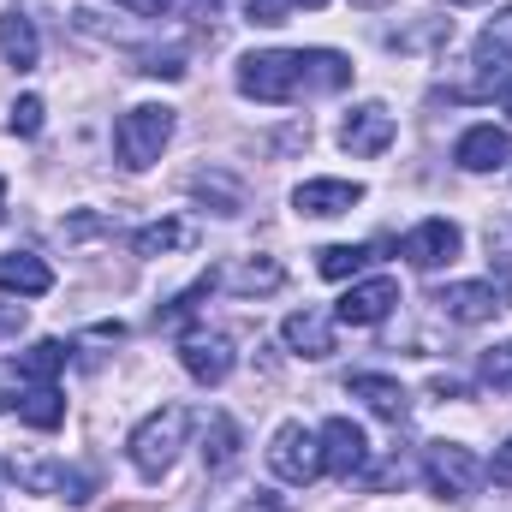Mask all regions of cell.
Returning a JSON list of instances; mask_svg holds the SVG:
<instances>
[{
    "label": "cell",
    "instance_id": "obj_19",
    "mask_svg": "<svg viewBox=\"0 0 512 512\" xmlns=\"http://www.w3.org/2000/svg\"><path fill=\"white\" fill-rule=\"evenodd\" d=\"M477 66H483V78H495V84L512 78V6L489 18V30H483V42H477Z\"/></svg>",
    "mask_w": 512,
    "mask_h": 512
},
{
    "label": "cell",
    "instance_id": "obj_31",
    "mask_svg": "<svg viewBox=\"0 0 512 512\" xmlns=\"http://www.w3.org/2000/svg\"><path fill=\"white\" fill-rule=\"evenodd\" d=\"M18 328H24V304L0 298V340H18Z\"/></svg>",
    "mask_w": 512,
    "mask_h": 512
},
{
    "label": "cell",
    "instance_id": "obj_3",
    "mask_svg": "<svg viewBox=\"0 0 512 512\" xmlns=\"http://www.w3.org/2000/svg\"><path fill=\"white\" fill-rule=\"evenodd\" d=\"M167 137H173V108L143 102V108H126V114H120V126H114V155H120V167L143 173L149 161H161Z\"/></svg>",
    "mask_w": 512,
    "mask_h": 512
},
{
    "label": "cell",
    "instance_id": "obj_17",
    "mask_svg": "<svg viewBox=\"0 0 512 512\" xmlns=\"http://www.w3.org/2000/svg\"><path fill=\"white\" fill-rule=\"evenodd\" d=\"M0 286L18 292V298H42V292H54V268L30 251H12L0 256Z\"/></svg>",
    "mask_w": 512,
    "mask_h": 512
},
{
    "label": "cell",
    "instance_id": "obj_5",
    "mask_svg": "<svg viewBox=\"0 0 512 512\" xmlns=\"http://www.w3.org/2000/svg\"><path fill=\"white\" fill-rule=\"evenodd\" d=\"M268 465H274V477L292 483V489L316 483V477H322V435H310L304 423H280L274 441H268Z\"/></svg>",
    "mask_w": 512,
    "mask_h": 512
},
{
    "label": "cell",
    "instance_id": "obj_33",
    "mask_svg": "<svg viewBox=\"0 0 512 512\" xmlns=\"http://www.w3.org/2000/svg\"><path fill=\"white\" fill-rule=\"evenodd\" d=\"M131 12H143V18H161V12H179L185 0H126Z\"/></svg>",
    "mask_w": 512,
    "mask_h": 512
},
{
    "label": "cell",
    "instance_id": "obj_37",
    "mask_svg": "<svg viewBox=\"0 0 512 512\" xmlns=\"http://www.w3.org/2000/svg\"><path fill=\"white\" fill-rule=\"evenodd\" d=\"M352 6H370V12H376V6H387V0H352Z\"/></svg>",
    "mask_w": 512,
    "mask_h": 512
},
{
    "label": "cell",
    "instance_id": "obj_36",
    "mask_svg": "<svg viewBox=\"0 0 512 512\" xmlns=\"http://www.w3.org/2000/svg\"><path fill=\"white\" fill-rule=\"evenodd\" d=\"M292 6H310V12H322V6H328V0H292Z\"/></svg>",
    "mask_w": 512,
    "mask_h": 512
},
{
    "label": "cell",
    "instance_id": "obj_34",
    "mask_svg": "<svg viewBox=\"0 0 512 512\" xmlns=\"http://www.w3.org/2000/svg\"><path fill=\"white\" fill-rule=\"evenodd\" d=\"M239 512H286V507H280L274 495H256V501H245V507H239Z\"/></svg>",
    "mask_w": 512,
    "mask_h": 512
},
{
    "label": "cell",
    "instance_id": "obj_1",
    "mask_svg": "<svg viewBox=\"0 0 512 512\" xmlns=\"http://www.w3.org/2000/svg\"><path fill=\"white\" fill-rule=\"evenodd\" d=\"M352 60L340 48H262V54H245L239 60V90L251 102H298V96H334L352 84Z\"/></svg>",
    "mask_w": 512,
    "mask_h": 512
},
{
    "label": "cell",
    "instance_id": "obj_16",
    "mask_svg": "<svg viewBox=\"0 0 512 512\" xmlns=\"http://www.w3.org/2000/svg\"><path fill=\"white\" fill-rule=\"evenodd\" d=\"M280 334H286V346L298 358H334V322L322 310H292Z\"/></svg>",
    "mask_w": 512,
    "mask_h": 512
},
{
    "label": "cell",
    "instance_id": "obj_9",
    "mask_svg": "<svg viewBox=\"0 0 512 512\" xmlns=\"http://www.w3.org/2000/svg\"><path fill=\"white\" fill-rule=\"evenodd\" d=\"M12 477L30 495H54V501H72V507H84L96 495V471H78V465H12Z\"/></svg>",
    "mask_w": 512,
    "mask_h": 512
},
{
    "label": "cell",
    "instance_id": "obj_32",
    "mask_svg": "<svg viewBox=\"0 0 512 512\" xmlns=\"http://www.w3.org/2000/svg\"><path fill=\"white\" fill-rule=\"evenodd\" d=\"M489 477H495L501 489H512V435L501 441V447H495V465H489Z\"/></svg>",
    "mask_w": 512,
    "mask_h": 512
},
{
    "label": "cell",
    "instance_id": "obj_18",
    "mask_svg": "<svg viewBox=\"0 0 512 512\" xmlns=\"http://www.w3.org/2000/svg\"><path fill=\"white\" fill-rule=\"evenodd\" d=\"M346 393L364 399V405H370L376 417H387V423H405V411H411L405 387L393 382V376H346Z\"/></svg>",
    "mask_w": 512,
    "mask_h": 512
},
{
    "label": "cell",
    "instance_id": "obj_38",
    "mask_svg": "<svg viewBox=\"0 0 512 512\" xmlns=\"http://www.w3.org/2000/svg\"><path fill=\"white\" fill-rule=\"evenodd\" d=\"M0 215H6V185H0Z\"/></svg>",
    "mask_w": 512,
    "mask_h": 512
},
{
    "label": "cell",
    "instance_id": "obj_4",
    "mask_svg": "<svg viewBox=\"0 0 512 512\" xmlns=\"http://www.w3.org/2000/svg\"><path fill=\"white\" fill-rule=\"evenodd\" d=\"M423 477H429V489H435L441 501H465V495L483 489L489 465H483L471 447H459V441H429V447H423Z\"/></svg>",
    "mask_w": 512,
    "mask_h": 512
},
{
    "label": "cell",
    "instance_id": "obj_8",
    "mask_svg": "<svg viewBox=\"0 0 512 512\" xmlns=\"http://www.w3.org/2000/svg\"><path fill=\"white\" fill-rule=\"evenodd\" d=\"M435 304H441V316H447V322L477 328V322H489V316H501V310H507V292H495L489 280H453V286H441V292H435Z\"/></svg>",
    "mask_w": 512,
    "mask_h": 512
},
{
    "label": "cell",
    "instance_id": "obj_30",
    "mask_svg": "<svg viewBox=\"0 0 512 512\" xmlns=\"http://www.w3.org/2000/svg\"><path fill=\"white\" fill-rule=\"evenodd\" d=\"M137 72H149V78H185V60L179 54H149V66H137Z\"/></svg>",
    "mask_w": 512,
    "mask_h": 512
},
{
    "label": "cell",
    "instance_id": "obj_21",
    "mask_svg": "<svg viewBox=\"0 0 512 512\" xmlns=\"http://www.w3.org/2000/svg\"><path fill=\"white\" fill-rule=\"evenodd\" d=\"M0 54H6V66H18V72H30V66L42 60V42H36V24H30L24 12H12V18H0Z\"/></svg>",
    "mask_w": 512,
    "mask_h": 512
},
{
    "label": "cell",
    "instance_id": "obj_6",
    "mask_svg": "<svg viewBox=\"0 0 512 512\" xmlns=\"http://www.w3.org/2000/svg\"><path fill=\"white\" fill-rule=\"evenodd\" d=\"M364 465H370V441H364V429H358L352 417H328V423H322V471L340 477V483H352Z\"/></svg>",
    "mask_w": 512,
    "mask_h": 512
},
{
    "label": "cell",
    "instance_id": "obj_22",
    "mask_svg": "<svg viewBox=\"0 0 512 512\" xmlns=\"http://www.w3.org/2000/svg\"><path fill=\"white\" fill-rule=\"evenodd\" d=\"M286 280V268L274 262V256H251V262H239L233 274H227V286L239 292V298H256V292H274Z\"/></svg>",
    "mask_w": 512,
    "mask_h": 512
},
{
    "label": "cell",
    "instance_id": "obj_13",
    "mask_svg": "<svg viewBox=\"0 0 512 512\" xmlns=\"http://www.w3.org/2000/svg\"><path fill=\"white\" fill-rule=\"evenodd\" d=\"M292 203H298V215L328 221V215H346L352 203H364V185H358V179H304V185L292 191Z\"/></svg>",
    "mask_w": 512,
    "mask_h": 512
},
{
    "label": "cell",
    "instance_id": "obj_10",
    "mask_svg": "<svg viewBox=\"0 0 512 512\" xmlns=\"http://www.w3.org/2000/svg\"><path fill=\"white\" fill-rule=\"evenodd\" d=\"M393 304H399V280H393V274H376V280L346 286V298L334 304V322H346V328H376Z\"/></svg>",
    "mask_w": 512,
    "mask_h": 512
},
{
    "label": "cell",
    "instance_id": "obj_12",
    "mask_svg": "<svg viewBox=\"0 0 512 512\" xmlns=\"http://www.w3.org/2000/svg\"><path fill=\"white\" fill-rule=\"evenodd\" d=\"M179 364H185L203 387H221L233 376L239 358H233V340H227V334H185V340H179Z\"/></svg>",
    "mask_w": 512,
    "mask_h": 512
},
{
    "label": "cell",
    "instance_id": "obj_25",
    "mask_svg": "<svg viewBox=\"0 0 512 512\" xmlns=\"http://www.w3.org/2000/svg\"><path fill=\"white\" fill-rule=\"evenodd\" d=\"M191 233L179 227V221H155V227H143V233H131V251L137 256H161V251H179Z\"/></svg>",
    "mask_w": 512,
    "mask_h": 512
},
{
    "label": "cell",
    "instance_id": "obj_28",
    "mask_svg": "<svg viewBox=\"0 0 512 512\" xmlns=\"http://www.w3.org/2000/svg\"><path fill=\"white\" fill-rule=\"evenodd\" d=\"M24 370L18 364H0V411H18V399H24Z\"/></svg>",
    "mask_w": 512,
    "mask_h": 512
},
{
    "label": "cell",
    "instance_id": "obj_20",
    "mask_svg": "<svg viewBox=\"0 0 512 512\" xmlns=\"http://www.w3.org/2000/svg\"><path fill=\"white\" fill-rule=\"evenodd\" d=\"M18 423H24V429H36V435L60 429V423H66V399H60V387H54V382L24 387V399H18Z\"/></svg>",
    "mask_w": 512,
    "mask_h": 512
},
{
    "label": "cell",
    "instance_id": "obj_23",
    "mask_svg": "<svg viewBox=\"0 0 512 512\" xmlns=\"http://www.w3.org/2000/svg\"><path fill=\"white\" fill-rule=\"evenodd\" d=\"M18 370H24V382H30V387L54 382V376L66 370V346H60V340H36V346L18 358Z\"/></svg>",
    "mask_w": 512,
    "mask_h": 512
},
{
    "label": "cell",
    "instance_id": "obj_2",
    "mask_svg": "<svg viewBox=\"0 0 512 512\" xmlns=\"http://www.w3.org/2000/svg\"><path fill=\"white\" fill-rule=\"evenodd\" d=\"M185 429H191V411L185 405H161V411H149L137 429H131V465H137V477H167L173 471V459H179V447H185Z\"/></svg>",
    "mask_w": 512,
    "mask_h": 512
},
{
    "label": "cell",
    "instance_id": "obj_29",
    "mask_svg": "<svg viewBox=\"0 0 512 512\" xmlns=\"http://www.w3.org/2000/svg\"><path fill=\"white\" fill-rule=\"evenodd\" d=\"M251 6V24H286V12H292V0H245Z\"/></svg>",
    "mask_w": 512,
    "mask_h": 512
},
{
    "label": "cell",
    "instance_id": "obj_35",
    "mask_svg": "<svg viewBox=\"0 0 512 512\" xmlns=\"http://www.w3.org/2000/svg\"><path fill=\"white\" fill-rule=\"evenodd\" d=\"M495 90H501V108H507V120H512V78H501Z\"/></svg>",
    "mask_w": 512,
    "mask_h": 512
},
{
    "label": "cell",
    "instance_id": "obj_14",
    "mask_svg": "<svg viewBox=\"0 0 512 512\" xmlns=\"http://www.w3.org/2000/svg\"><path fill=\"white\" fill-rule=\"evenodd\" d=\"M453 161H459L465 173H495V167L512 161V137L501 126H471L453 143Z\"/></svg>",
    "mask_w": 512,
    "mask_h": 512
},
{
    "label": "cell",
    "instance_id": "obj_27",
    "mask_svg": "<svg viewBox=\"0 0 512 512\" xmlns=\"http://www.w3.org/2000/svg\"><path fill=\"white\" fill-rule=\"evenodd\" d=\"M6 126L18 131V137H36V131H42V96H18V102H12V120H6Z\"/></svg>",
    "mask_w": 512,
    "mask_h": 512
},
{
    "label": "cell",
    "instance_id": "obj_15",
    "mask_svg": "<svg viewBox=\"0 0 512 512\" xmlns=\"http://www.w3.org/2000/svg\"><path fill=\"white\" fill-rule=\"evenodd\" d=\"M239 447H245L239 423H233L227 411H209V417H203V465H209V477H227V471L239 465Z\"/></svg>",
    "mask_w": 512,
    "mask_h": 512
},
{
    "label": "cell",
    "instance_id": "obj_11",
    "mask_svg": "<svg viewBox=\"0 0 512 512\" xmlns=\"http://www.w3.org/2000/svg\"><path fill=\"white\" fill-rule=\"evenodd\" d=\"M399 137V126H393V114H387L382 102H364V108H352L346 120H340V149L346 155H387V143Z\"/></svg>",
    "mask_w": 512,
    "mask_h": 512
},
{
    "label": "cell",
    "instance_id": "obj_24",
    "mask_svg": "<svg viewBox=\"0 0 512 512\" xmlns=\"http://www.w3.org/2000/svg\"><path fill=\"white\" fill-rule=\"evenodd\" d=\"M364 262H370V245H328V251H316V268L328 280H352Z\"/></svg>",
    "mask_w": 512,
    "mask_h": 512
},
{
    "label": "cell",
    "instance_id": "obj_39",
    "mask_svg": "<svg viewBox=\"0 0 512 512\" xmlns=\"http://www.w3.org/2000/svg\"><path fill=\"white\" fill-rule=\"evenodd\" d=\"M453 6H477V0H453Z\"/></svg>",
    "mask_w": 512,
    "mask_h": 512
},
{
    "label": "cell",
    "instance_id": "obj_26",
    "mask_svg": "<svg viewBox=\"0 0 512 512\" xmlns=\"http://www.w3.org/2000/svg\"><path fill=\"white\" fill-rule=\"evenodd\" d=\"M483 382L495 387V393H512V340L483 352Z\"/></svg>",
    "mask_w": 512,
    "mask_h": 512
},
{
    "label": "cell",
    "instance_id": "obj_7",
    "mask_svg": "<svg viewBox=\"0 0 512 512\" xmlns=\"http://www.w3.org/2000/svg\"><path fill=\"white\" fill-rule=\"evenodd\" d=\"M459 245H465V233L453 227V221H423V227H411L405 239H399V256L411 262V268H423V274H435V268H447L453 256H459Z\"/></svg>",
    "mask_w": 512,
    "mask_h": 512
}]
</instances>
